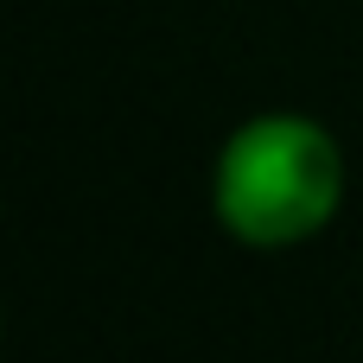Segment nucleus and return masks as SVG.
<instances>
[{
    "instance_id": "nucleus-1",
    "label": "nucleus",
    "mask_w": 363,
    "mask_h": 363,
    "mask_svg": "<svg viewBox=\"0 0 363 363\" xmlns=\"http://www.w3.org/2000/svg\"><path fill=\"white\" fill-rule=\"evenodd\" d=\"M345 198V153L306 115H255L242 121L211 179L217 223L249 249H294L332 223Z\"/></svg>"
}]
</instances>
